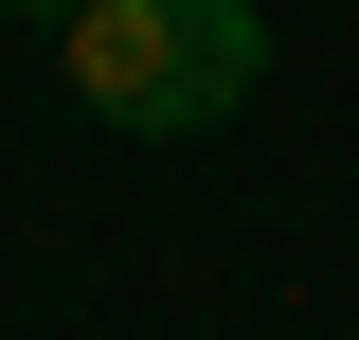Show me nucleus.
Returning a JSON list of instances; mask_svg holds the SVG:
<instances>
[{"instance_id":"f03ea898","label":"nucleus","mask_w":359,"mask_h":340,"mask_svg":"<svg viewBox=\"0 0 359 340\" xmlns=\"http://www.w3.org/2000/svg\"><path fill=\"white\" fill-rule=\"evenodd\" d=\"M0 18H72V0H0Z\"/></svg>"},{"instance_id":"f257e3e1","label":"nucleus","mask_w":359,"mask_h":340,"mask_svg":"<svg viewBox=\"0 0 359 340\" xmlns=\"http://www.w3.org/2000/svg\"><path fill=\"white\" fill-rule=\"evenodd\" d=\"M54 72H72L90 126H126V143H198L252 108L269 72V18L252 0H72L54 18Z\"/></svg>"}]
</instances>
